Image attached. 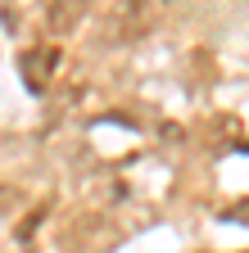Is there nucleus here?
I'll use <instances>...</instances> for the list:
<instances>
[{
	"label": "nucleus",
	"mask_w": 249,
	"mask_h": 253,
	"mask_svg": "<svg viewBox=\"0 0 249 253\" xmlns=\"http://www.w3.org/2000/svg\"><path fill=\"white\" fill-rule=\"evenodd\" d=\"M91 0H46V27L50 32H73L82 23Z\"/></svg>",
	"instance_id": "7ed1b4c3"
},
{
	"label": "nucleus",
	"mask_w": 249,
	"mask_h": 253,
	"mask_svg": "<svg viewBox=\"0 0 249 253\" xmlns=\"http://www.w3.org/2000/svg\"><path fill=\"white\" fill-rule=\"evenodd\" d=\"M159 23V0H113L100 18V41L104 45H132L145 41Z\"/></svg>",
	"instance_id": "f257e3e1"
},
{
	"label": "nucleus",
	"mask_w": 249,
	"mask_h": 253,
	"mask_svg": "<svg viewBox=\"0 0 249 253\" xmlns=\"http://www.w3.org/2000/svg\"><path fill=\"white\" fill-rule=\"evenodd\" d=\"M18 68H23V82L32 95H46L50 82H54V68H59V45L41 41V45H27L18 54Z\"/></svg>",
	"instance_id": "f03ea898"
}]
</instances>
